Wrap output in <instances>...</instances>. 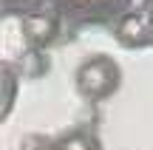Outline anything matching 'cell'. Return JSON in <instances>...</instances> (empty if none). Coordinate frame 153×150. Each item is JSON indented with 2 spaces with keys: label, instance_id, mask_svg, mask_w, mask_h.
<instances>
[{
  "label": "cell",
  "instance_id": "obj_1",
  "mask_svg": "<svg viewBox=\"0 0 153 150\" xmlns=\"http://www.w3.org/2000/svg\"><path fill=\"white\" fill-rule=\"evenodd\" d=\"M76 91L82 99L88 102H102L108 96H114L122 85V68L116 65V60H111L108 54H94L88 60L79 62L76 68Z\"/></svg>",
  "mask_w": 153,
  "mask_h": 150
},
{
  "label": "cell",
  "instance_id": "obj_2",
  "mask_svg": "<svg viewBox=\"0 0 153 150\" xmlns=\"http://www.w3.org/2000/svg\"><path fill=\"white\" fill-rule=\"evenodd\" d=\"M20 31L28 48H40L43 51L60 31V17L57 14H43V11H28L20 17Z\"/></svg>",
  "mask_w": 153,
  "mask_h": 150
},
{
  "label": "cell",
  "instance_id": "obj_3",
  "mask_svg": "<svg viewBox=\"0 0 153 150\" xmlns=\"http://www.w3.org/2000/svg\"><path fill=\"white\" fill-rule=\"evenodd\" d=\"M116 40L125 48H139L148 43V31H145V17L142 11H131L116 23Z\"/></svg>",
  "mask_w": 153,
  "mask_h": 150
},
{
  "label": "cell",
  "instance_id": "obj_4",
  "mask_svg": "<svg viewBox=\"0 0 153 150\" xmlns=\"http://www.w3.org/2000/svg\"><path fill=\"white\" fill-rule=\"evenodd\" d=\"M51 150H102V142H99V136L94 133V130L74 128V130H68V133L57 136Z\"/></svg>",
  "mask_w": 153,
  "mask_h": 150
},
{
  "label": "cell",
  "instance_id": "obj_5",
  "mask_svg": "<svg viewBox=\"0 0 153 150\" xmlns=\"http://www.w3.org/2000/svg\"><path fill=\"white\" fill-rule=\"evenodd\" d=\"M17 71H20L23 77H28V79H37V77H43V74L48 71V57H45L40 48H28L26 54H23Z\"/></svg>",
  "mask_w": 153,
  "mask_h": 150
},
{
  "label": "cell",
  "instance_id": "obj_6",
  "mask_svg": "<svg viewBox=\"0 0 153 150\" xmlns=\"http://www.w3.org/2000/svg\"><path fill=\"white\" fill-rule=\"evenodd\" d=\"M28 3H31V0H17V9H20V17L23 14H28V11H26V6ZM11 6H14V0H6V9H11Z\"/></svg>",
  "mask_w": 153,
  "mask_h": 150
}]
</instances>
